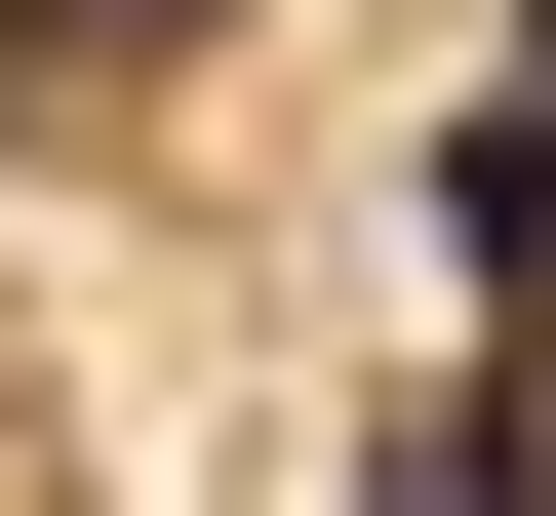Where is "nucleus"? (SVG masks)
<instances>
[{
	"label": "nucleus",
	"instance_id": "obj_1",
	"mask_svg": "<svg viewBox=\"0 0 556 516\" xmlns=\"http://www.w3.org/2000/svg\"><path fill=\"white\" fill-rule=\"evenodd\" d=\"M438 278H477V318H556V80H477V119H438Z\"/></svg>",
	"mask_w": 556,
	"mask_h": 516
},
{
	"label": "nucleus",
	"instance_id": "obj_2",
	"mask_svg": "<svg viewBox=\"0 0 556 516\" xmlns=\"http://www.w3.org/2000/svg\"><path fill=\"white\" fill-rule=\"evenodd\" d=\"M119 40H199V0H0V119H80Z\"/></svg>",
	"mask_w": 556,
	"mask_h": 516
},
{
	"label": "nucleus",
	"instance_id": "obj_3",
	"mask_svg": "<svg viewBox=\"0 0 556 516\" xmlns=\"http://www.w3.org/2000/svg\"><path fill=\"white\" fill-rule=\"evenodd\" d=\"M397 516H556V437H517V398H438V437H397Z\"/></svg>",
	"mask_w": 556,
	"mask_h": 516
},
{
	"label": "nucleus",
	"instance_id": "obj_4",
	"mask_svg": "<svg viewBox=\"0 0 556 516\" xmlns=\"http://www.w3.org/2000/svg\"><path fill=\"white\" fill-rule=\"evenodd\" d=\"M517 80H556V0H517Z\"/></svg>",
	"mask_w": 556,
	"mask_h": 516
}]
</instances>
